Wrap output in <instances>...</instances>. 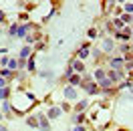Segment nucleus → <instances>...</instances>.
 <instances>
[{
	"mask_svg": "<svg viewBox=\"0 0 133 131\" xmlns=\"http://www.w3.org/2000/svg\"><path fill=\"white\" fill-rule=\"evenodd\" d=\"M65 97L69 99V101H75V99H77V91L73 89V87H66V89H65Z\"/></svg>",
	"mask_w": 133,
	"mask_h": 131,
	"instance_id": "obj_1",
	"label": "nucleus"
},
{
	"mask_svg": "<svg viewBox=\"0 0 133 131\" xmlns=\"http://www.w3.org/2000/svg\"><path fill=\"white\" fill-rule=\"evenodd\" d=\"M71 67H73V71H77V73H83V71H85V65L81 63V61H79V58H75Z\"/></svg>",
	"mask_w": 133,
	"mask_h": 131,
	"instance_id": "obj_2",
	"label": "nucleus"
},
{
	"mask_svg": "<svg viewBox=\"0 0 133 131\" xmlns=\"http://www.w3.org/2000/svg\"><path fill=\"white\" fill-rule=\"evenodd\" d=\"M58 115H61V109H58V107H52V109L49 111V115H46V117H49V119H57Z\"/></svg>",
	"mask_w": 133,
	"mask_h": 131,
	"instance_id": "obj_3",
	"label": "nucleus"
},
{
	"mask_svg": "<svg viewBox=\"0 0 133 131\" xmlns=\"http://www.w3.org/2000/svg\"><path fill=\"white\" fill-rule=\"evenodd\" d=\"M121 65H123V58H111V67H113V69H117V71H119V69H121Z\"/></svg>",
	"mask_w": 133,
	"mask_h": 131,
	"instance_id": "obj_4",
	"label": "nucleus"
},
{
	"mask_svg": "<svg viewBox=\"0 0 133 131\" xmlns=\"http://www.w3.org/2000/svg\"><path fill=\"white\" fill-rule=\"evenodd\" d=\"M97 85H99L101 89H109V87H113V83L109 81V79H103V81H101V83H97Z\"/></svg>",
	"mask_w": 133,
	"mask_h": 131,
	"instance_id": "obj_5",
	"label": "nucleus"
},
{
	"mask_svg": "<svg viewBox=\"0 0 133 131\" xmlns=\"http://www.w3.org/2000/svg\"><path fill=\"white\" fill-rule=\"evenodd\" d=\"M79 81H81V77H79V75H73V77H69V83H71V87L79 85Z\"/></svg>",
	"mask_w": 133,
	"mask_h": 131,
	"instance_id": "obj_6",
	"label": "nucleus"
},
{
	"mask_svg": "<svg viewBox=\"0 0 133 131\" xmlns=\"http://www.w3.org/2000/svg\"><path fill=\"white\" fill-rule=\"evenodd\" d=\"M87 57H89V50H87V44H85L83 49L79 50V61H81V58H87Z\"/></svg>",
	"mask_w": 133,
	"mask_h": 131,
	"instance_id": "obj_7",
	"label": "nucleus"
},
{
	"mask_svg": "<svg viewBox=\"0 0 133 131\" xmlns=\"http://www.w3.org/2000/svg\"><path fill=\"white\" fill-rule=\"evenodd\" d=\"M30 50H32L30 47H24V49H22V53H20V61H24V58L30 55Z\"/></svg>",
	"mask_w": 133,
	"mask_h": 131,
	"instance_id": "obj_8",
	"label": "nucleus"
},
{
	"mask_svg": "<svg viewBox=\"0 0 133 131\" xmlns=\"http://www.w3.org/2000/svg\"><path fill=\"white\" fill-rule=\"evenodd\" d=\"M18 61H16V58H10V61H8V71H14V69H18Z\"/></svg>",
	"mask_w": 133,
	"mask_h": 131,
	"instance_id": "obj_9",
	"label": "nucleus"
},
{
	"mask_svg": "<svg viewBox=\"0 0 133 131\" xmlns=\"http://www.w3.org/2000/svg\"><path fill=\"white\" fill-rule=\"evenodd\" d=\"M103 49H105V50H107V53H109V50L113 49V41H111V38H107V41L103 42Z\"/></svg>",
	"mask_w": 133,
	"mask_h": 131,
	"instance_id": "obj_10",
	"label": "nucleus"
},
{
	"mask_svg": "<svg viewBox=\"0 0 133 131\" xmlns=\"http://www.w3.org/2000/svg\"><path fill=\"white\" fill-rule=\"evenodd\" d=\"M6 99H8V87H4L0 91V101H6Z\"/></svg>",
	"mask_w": 133,
	"mask_h": 131,
	"instance_id": "obj_11",
	"label": "nucleus"
},
{
	"mask_svg": "<svg viewBox=\"0 0 133 131\" xmlns=\"http://www.w3.org/2000/svg\"><path fill=\"white\" fill-rule=\"evenodd\" d=\"M95 77L103 81V79H105V71H103V69H97V71H95Z\"/></svg>",
	"mask_w": 133,
	"mask_h": 131,
	"instance_id": "obj_12",
	"label": "nucleus"
},
{
	"mask_svg": "<svg viewBox=\"0 0 133 131\" xmlns=\"http://www.w3.org/2000/svg\"><path fill=\"white\" fill-rule=\"evenodd\" d=\"M28 125H30V127H36V125H38V121H36L34 117H28Z\"/></svg>",
	"mask_w": 133,
	"mask_h": 131,
	"instance_id": "obj_13",
	"label": "nucleus"
},
{
	"mask_svg": "<svg viewBox=\"0 0 133 131\" xmlns=\"http://www.w3.org/2000/svg\"><path fill=\"white\" fill-rule=\"evenodd\" d=\"M8 61H10V58H8V57H2V61H0V67H4V65H8Z\"/></svg>",
	"mask_w": 133,
	"mask_h": 131,
	"instance_id": "obj_14",
	"label": "nucleus"
},
{
	"mask_svg": "<svg viewBox=\"0 0 133 131\" xmlns=\"http://www.w3.org/2000/svg\"><path fill=\"white\" fill-rule=\"evenodd\" d=\"M113 22H115V26H117V28H121V26H123V22H121V20H117V18L113 20Z\"/></svg>",
	"mask_w": 133,
	"mask_h": 131,
	"instance_id": "obj_15",
	"label": "nucleus"
},
{
	"mask_svg": "<svg viewBox=\"0 0 133 131\" xmlns=\"http://www.w3.org/2000/svg\"><path fill=\"white\" fill-rule=\"evenodd\" d=\"M125 10H127V12H133V4H125Z\"/></svg>",
	"mask_w": 133,
	"mask_h": 131,
	"instance_id": "obj_16",
	"label": "nucleus"
},
{
	"mask_svg": "<svg viewBox=\"0 0 133 131\" xmlns=\"http://www.w3.org/2000/svg\"><path fill=\"white\" fill-rule=\"evenodd\" d=\"M89 36H91V38H93V36H97V30H95V28H91V30H89Z\"/></svg>",
	"mask_w": 133,
	"mask_h": 131,
	"instance_id": "obj_17",
	"label": "nucleus"
},
{
	"mask_svg": "<svg viewBox=\"0 0 133 131\" xmlns=\"http://www.w3.org/2000/svg\"><path fill=\"white\" fill-rule=\"evenodd\" d=\"M75 131H85V127H81V125H79V127H75Z\"/></svg>",
	"mask_w": 133,
	"mask_h": 131,
	"instance_id": "obj_18",
	"label": "nucleus"
},
{
	"mask_svg": "<svg viewBox=\"0 0 133 131\" xmlns=\"http://www.w3.org/2000/svg\"><path fill=\"white\" fill-rule=\"evenodd\" d=\"M2 20H4V12H0V22H2Z\"/></svg>",
	"mask_w": 133,
	"mask_h": 131,
	"instance_id": "obj_19",
	"label": "nucleus"
},
{
	"mask_svg": "<svg viewBox=\"0 0 133 131\" xmlns=\"http://www.w3.org/2000/svg\"><path fill=\"white\" fill-rule=\"evenodd\" d=\"M0 131H8V129H6V127H0Z\"/></svg>",
	"mask_w": 133,
	"mask_h": 131,
	"instance_id": "obj_20",
	"label": "nucleus"
},
{
	"mask_svg": "<svg viewBox=\"0 0 133 131\" xmlns=\"http://www.w3.org/2000/svg\"><path fill=\"white\" fill-rule=\"evenodd\" d=\"M0 117H2V115H0Z\"/></svg>",
	"mask_w": 133,
	"mask_h": 131,
	"instance_id": "obj_21",
	"label": "nucleus"
}]
</instances>
